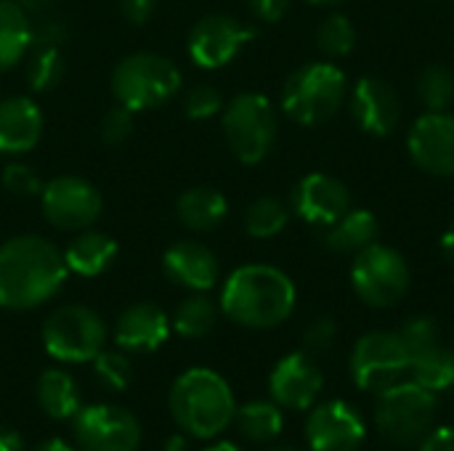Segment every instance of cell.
<instances>
[{
	"label": "cell",
	"instance_id": "1",
	"mask_svg": "<svg viewBox=\"0 0 454 451\" xmlns=\"http://www.w3.org/2000/svg\"><path fill=\"white\" fill-rule=\"evenodd\" d=\"M67 276L64 253L37 234L11 237L0 245V306L8 311H32L48 303Z\"/></svg>",
	"mask_w": 454,
	"mask_h": 451
},
{
	"label": "cell",
	"instance_id": "2",
	"mask_svg": "<svg viewBox=\"0 0 454 451\" xmlns=\"http://www.w3.org/2000/svg\"><path fill=\"white\" fill-rule=\"evenodd\" d=\"M295 300L298 292L293 279L282 268L266 263L239 266L221 290V311L247 330L279 327L295 311Z\"/></svg>",
	"mask_w": 454,
	"mask_h": 451
},
{
	"label": "cell",
	"instance_id": "3",
	"mask_svg": "<svg viewBox=\"0 0 454 451\" xmlns=\"http://www.w3.org/2000/svg\"><path fill=\"white\" fill-rule=\"evenodd\" d=\"M170 415L192 439H215L234 423V393L229 383L205 367L186 369L170 388Z\"/></svg>",
	"mask_w": 454,
	"mask_h": 451
},
{
	"label": "cell",
	"instance_id": "4",
	"mask_svg": "<svg viewBox=\"0 0 454 451\" xmlns=\"http://www.w3.org/2000/svg\"><path fill=\"white\" fill-rule=\"evenodd\" d=\"M348 90V77L338 64L311 61L285 80L282 112L298 125H322L343 109Z\"/></svg>",
	"mask_w": 454,
	"mask_h": 451
},
{
	"label": "cell",
	"instance_id": "5",
	"mask_svg": "<svg viewBox=\"0 0 454 451\" xmlns=\"http://www.w3.org/2000/svg\"><path fill=\"white\" fill-rule=\"evenodd\" d=\"M181 69L162 53L138 51L120 58L112 69V96L130 112L168 104L181 90Z\"/></svg>",
	"mask_w": 454,
	"mask_h": 451
},
{
	"label": "cell",
	"instance_id": "6",
	"mask_svg": "<svg viewBox=\"0 0 454 451\" xmlns=\"http://www.w3.org/2000/svg\"><path fill=\"white\" fill-rule=\"evenodd\" d=\"M223 136L231 154L242 165L263 162L279 133V120L274 104L263 93H239L223 104Z\"/></svg>",
	"mask_w": 454,
	"mask_h": 451
},
{
	"label": "cell",
	"instance_id": "7",
	"mask_svg": "<svg viewBox=\"0 0 454 451\" xmlns=\"http://www.w3.org/2000/svg\"><path fill=\"white\" fill-rule=\"evenodd\" d=\"M436 420V393L420 388L418 383H396L378 393L375 428L396 447H420L434 431Z\"/></svg>",
	"mask_w": 454,
	"mask_h": 451
},
{
	"label": "cell",
	"instance_id": "8",
	"mask_svg": "<svg viewBox=\"0 0 454 451\" xmlns=\"http://www.w3.org/2000/svg\"><path fill=\"white\" fill-rule=\"evenodd\" d=\"M412 284V271L404 255L388 245H370L354 255L351 287L356 298L372 308L396 306Z\"/></svg>",
	"mask_w": 454,
	"mask_h": 451
},
{
	"label": "cell",
	"instance_id": "9",
	"mask_svg": "<svg viewBox=\"0 0 454 451\" xmlns=\"http://www.w3.org/2000/svg\"><path fill=\"white\" fill-rule=\"evenodd\" d=\"M106 343L104 319L85 306H61L43 324L45 351L64 364L93 362Z\"/></svg>",
	"mask_w": 454,
	"mask_h": 451
},
{
	"label": "cell",
	"instance_id": "10",
	"mask_svg": "<svg viewBox=\"0 0 454 451\" xmlns=\"http://www.w3.org/2000/svg\"><path fill=\"white\" fill-rule=\"evenodd\" d=\"M410 372V354L399 332H367L356 340L351 354V377L367 393H380Z\"/></svg>",
	"mask_w": 454,
	"mask_h": 451
},
{
	"label": "cell",
	"instance_id": "11",
	"mask_svg": "<svg viewBox=\"0 0 454 451\" xmlns=\"http://www.w3.org/2000/svg\"><path fill=\"white\" fill-rule=\"evenodd\" d=\"M40 205L45 221L59 231L90 229L104 207L101 191L80 175H59L43 183Z\"/></svg>",
	"mask_w": 454,
	"mask_h": 451
},
{
	"label": "cell",
	"instance_id": "12",
	"mask_svg": "<svg viewBox=\"0 0 454 451\" xmlns=\"http://www.w3.org/2000/svg\"><path fill=\"white\" fill-rule=\"evenodd\" d=\"M72 420V436L80 451H138L141 447V425L122 407H82Z\"/></svg>",
	"mask_w": 454,
	"mask_h": 451
},
{
	"label": "cell",
	"instance_id": "13",
	"mask_svg": "<svg viewBox=\"0 0 454 451\" xmlns=\"http://www.w3.org/2000/svg\"><path fill=\"white\" fill-rule=\"evenodd\" d=\"M255 29L229 13H207L189 32V56L202 69H221L239 56Z\"/></svg>",
	"mask_w": 454,
	"mask_h": 451
},
{
	"label": "cell",
	"instance_id": "14",
	"mask_svg": "<svg viewBox=\"0 0 454 451\" xmlns=\"http://www.w3.org/2000/svg\"><path fill=\"white\" fill-rule=\"evenodd\" d=\"M410 159L428 175H454V114L423 112L407 130Z\"/></svg>",
	"mask_w": 454,
	"mask_h": 451
},
{
	"label": "cell",
	"instance_id": "15",
	"mask_svg": "<svg viewBox=\"0 0 454 451\" xmlns=\"http://www.w3.org/2000/svg\"><path fill=\"white\" fill-rule=\"evenodd\" d=\"M354 207V199H351V189L330 175V173H309L303 175L295 189H293V197H290V210L317 226V229H325L330 223H335L346 210Z\"/></svg>",
	"mask_w": 454,
	"mask_h": 451
},
{
	"label": "cell",
	"instance_id": "16",
	"mask_svg": "<svg viewBox=\"0 0 454 451\" xmlns=\"http://www.w3.org/2000/svg\"><path fill=\"white\" fill-rule=\"evenodd\" d=\"M367 439L362 415L346 401H325L306 420L311 451H356Z\"/></svg>",
	"mask_w": 454,
	"mask_h": 451
},
{
	"label": "cell",
	"instance_id": "17",
	"mask_svg": "<svg viewBox=\"0 0 454 451\" xmlns=\"http://www.w3.org/2000/svg\"><path fill=\"white\" fill-rule=\"evenodd\" d=\"M354 122L370 136H391L402 120V98L396 88L383 77H359L348 90Z\"/></svg>",
	"mask_w": 454,
	"mask_h": 451
},
{
	"label": "cell",
	"instance_id": "18",
	"mask_svg": "<svg viewBox=\"0 0 454 451\" xmlns=\"http://www.w3.org/2000/svg\"><path fill=\"white\" fill-rule=\"evenodd\" d=\"M325 388V375L311 354L298 351L277 362L269 377L271 401L285 409H309Z\"/></svg>",
	"mask_w": 454,
	"mask_h": 451
},
{
	"label": "cell",
	"instance_id": "19",
	"mask_svg": "<svg viewBox=\"0 0 454 451\" xmlns=\"http://www.w3.org/2000/svg\"><path fill=\"white\" fill-rule=\"evenodd\" d=\"M162 271L173 284L189 292H207L218 284L221 276L215 253L194 239H181L170 245L162 255Z\"/></svg>",
	"mask_w": 454,
	"mask_h": 451
},
{
	"label": "cell",
	"instance_id": "20",
	"mask_svg": "<svg viewBox=\"0 0 454 451\" xmlns=\"http://www.w3.org/2000/svg\"><path fill=\"white\" fill-rule=\"evenodd\" d=\"M43 112L29 96L0 98V154L19 157L32 152L43 138Z\"/></svg>",
	"mask_w": 454,
	"mask_h": 451
},
{
	"label": "cell",
	"instance_id": "21",
	"mask_svg": "<svg viewBox=\"0 0 454 451\" xmlns=\"http://www.w3.org/2000/svg\"><path fill=\"white\" fill-rule=\"evenodd\" d=\"M170 335L168 314L154 303L128 306L114 324V343L130 354H152Z\"/></svg>",
	"mask_w": 454,
	"mask_h": 451
},
{
	"label": "cell",
	"instance_id": "22",
	"mask_svg": "<svg viewBox=\"0 0 454 451\" xmlns=\"http://www.w3.org/2000/svg\"><path fill=\"white\" fill-rule=\"evenodd\" d=\"M378 234H380L378 215L364 207H351L335 223L322 229V245L340 255H356L364 247L375 245Z\"/></svg>",
	"mask_w": 454,
	"mask_h": 451
},
{
	"label": "cell",
	"instance_id": "23",
	"mask_svg": "<svg viewBox=\"0 0 454 451\" xmlns=\"http://www.w3.org/2000/svg\"><path fill=\"white\" fill-rule=\"evenodd\" d=\"M117 250L120 247H117V242L109 234L82 229L64 247V263H67L69 274L90 279V276L104 274L114 263Z\"/></svg>",
	"mask_w": 454,
	"mask_h": 451
},
{
	"label": "cell",
	"instance_id": "24",
	"mask_svg": "<svg viewBox=\"0 0 454 451\" xmlns=\"http://www.w3.org/2000/svg\"><path fill=\"white\" fill-rule=\"evenodd\" d=\"M176 215L189 231L202 234V231L218 229L226 221L229 202L223 197V191H218L213 186H194V189H186L176 199Z\"/></svg>",
	"mask_w": 454,
	"mask_h": 451
},
{
	"label": "cell",
	"instance_id": "25",
	"mask_svg": "<svg viewBox=\"0 0 454 451\" xmlns=\"http://www.w3.org/2000/svg\"><path fill=\"white\" fill-rule=\"evenodd\" d=\"M35 40L27 11L13 0H0V72H8L21 61Z\"/></svg>",
	"mask_w": 454,
	"mask_h": 451
},
{
	"label": "cell",
	"instance_id": "26",
	"mask_svg": "<svg viewBox=\"0 0 454 451\" xmlns=\"http://www.w3.org/2000/svg\"><path fill=\"white\" fill-rule=\"evenodd\" d=\"M37 404L53 420H72L80 407V391L64 369H48L37 380Z\"/></svg>",
	"mask_w": 454,
	"mask_h": 451
},
{
	"label": "cell",
	"instance_id": "27",
	"mask_svg": "<svg viewBox=\"0 0 454 451\" xmlns=\"http://www.w3.org/2000/svg\"><path fill=\"white\" fill-rule=\"evenodd\" d=\"M234 425L245 439L255 444H271L285 428L282 407L274 401H250L234 412Z\"/></svg>",
	"mask_w": 454,
	"mask_h": 451
},
{
	"label": "cell",
	"instance_id": "28",
	"mask_svg": "<svg viewBox=\"0 0 454 451\" xmlns=\"http://www.w3.org/2000/svg\"><path fill=\"white\" fill-rule=\"evenodd\" d=\"M410 375L412 383H418L420 388L439 393L454 385V348L439 343L434 348H428L426 354L415 356L410 362Z\"/></svg>",
	"mask_w": 454,
	"mask_h": 451
},
{
	"label": "cell",
	"instance_id": "29",
	"mask_svg": "<svg viewBox=\"0 0 454 451\" xmlns=\"http://www.w3.org/2000/svg\"><path fill=\"white\" fill-rule=\"evenodd\" d=\"M215 322H218V306L205 292H192L178 303L173 314V330L189 340L210 335Z\"/></svg>",
	"mask_w": 454,
	"mask_h": 451
},
{
	"label": "cell",
	"instance_id": "30",
	"mask_svg": "<svg viewBox=\"0 0 454 451\" xmlns=\"http://www.w3.org/2000/svg\"><path fill=\"white\" fill-rule=\"evenodd\" d=\"M29 58H27V82L32 90H51L61 82L67 64L59 51V43L53 40H32L29 45Z\"/></svg>",
	"mask_w": 454,
	"mask_h": 451
},
{
	"label": "cell",
	"instance_id": "31",
	"mask_svg": "<svg viewBox=\"0 0 454 451\" xmlns=\"http://www.w3.org/2000/svg\"><path fill=\"white\" fill-rule=\"evenodd\" d=\"M290 207L277 197H258L245 210V231L253 239H271L285 231L290 221Z\"/></svg>",
	"mask_w": 454,
	"mask_h": 451
},
{
	"label": "cell",
	"instance_id": "32",
	"mask_svg": "<svg viewBox=\"0 0 454 451\" xmlns=\"http://www.w3.org/2000/svg\"><path fill=\"white\" fill-rule=\"evenodd\" d=\"M418 101L426 112H450L454 104V72L444 64H431L418 74L415 82Z\"/></svg>",
	"mask_w": 454,
	"mask_h": 451
},
{
	"label": "cell",
	"instance_id": "33",
	"mask_svg": "<svg viewBox=\"0 0 454 451\" xmlns=\"http://www.w3.org/2000/svg\"><path fill=\"white\" fill-rule=\"evenodd\" d=\"M317 45L327 58H346L356 45V29L348 16L330 13L317 29Z\"/></svg>",
	"mask_w": 454,
	"mask_h": 451
},
{
	"label": "cell",
	"instance_id": "34",
	"mask_svg": "<svg viewBox=\"0 0 454 451\" xmlns=\"http://www.w3.org/2000/svg\"><path fill=\"white\" fill-rule=\"evenodd\" d=\"M399 338H402V343L410 354V362H412L415 356H420L428 348L442 343V330H439L434 316H412L402 324Z\"/></svg>",
	"mask_w": 454,
	"mask_h": 451
},
{
	"label": "cell",
	"instance_id": "35",
	"mask_svg": "<svg viewBox=\"0 0 454 451\" xmlns=\"http://www.w3.org/2000/svg\"><path fill=\"white\" fill-rule=\"evenodd\" d=\"M93 372H96V380L109 388V391H125L128 383H130V375H133V367H130V359L120 351H101L96 359H93Z\"/></svg>",
	"mask_w": 454,
	"mask_h": 451
},
{
	"label": "cell",
	"instance_id": "36",
	"mask_svg": "<svg viewBox=\"0 0 454 451\" xmlns=\"http://www.w3.org/2000/svg\"><path fill=\"white\" fill-rule=\"evenodd\" d=\"M133 125H136V112H130L128 106L117 104L112 109H106V114L101 117L98 125V136L104 144L109 146H120L133 136Z\"/></svg>",
	"mask_w": 454,
	"mask_h": 451
},
{
	"label": "cell",
	"instance_id": "37",
	"mask_svg": "<svg viewBox=\"0 0 454 451\" xmlns=\"http://www.w3.org/2000/svg\"><path fill=\"white\" fill-rule=\"evenodd\" d=\"M184 112L189 120H210L218 112H223V96L218 93V88L207 82L194 85L184 98Z\"/></svg>",
	"mask_w": 454,
	"mask_h": 451
},
{
	"label": "cell",
	"instance_id": "38",
	"mask_svg": "<svg viewBox=\"0 0 454 451\" xmlns=\"http://www.w3.org/2000/svg\"><path fill=\"white\" fill-rule=\"evenodd\" d=\"M0 181H3V189L13 197H37L43 191L40 175L24 162H8Z\"/></svg>",
	"mask_w": 454,
	"mask_h": 451
},
{
	"label": "cell",
	"instance_id": "39",
	"mask_svg": "<svg viewBox=\"0 0 454 451\" xmlns=\"http://www.w3.org/2000/svg\"><path fill=\"white\" fill-rule=\"evenodd\" d=\"M335 343H338V324H335V319H330V316L314 319V322L306 327V332H303V348H306V354H311V356H319V354L333 351Z\"/></svg>",
	"mask_w": 454,
	"mask_h": 451
},
{
	"label": "cell",
	"instance_id": "40",
	"mask_svg": "<svg viewBox=\"0 0 454 451\" xmlns=\"http://www.w3.org/2000/svg\"><path fill=\"white\" fill-rule=\"evenodd\" d=\"M247 3H250L253 13L266 24H274V21L285 19L290 5H293V0H247Z\"/></svg>",
	"mask_w": 454,
	"mask_h": 451
},
{
	"label": "cell",
	"instance_id": "41",
	"mask_svg": "<svg viewBox=\"0 0 454 451\" xmlns=\"http://www.w3.org/2000/svg\"><path fill=\"white\" fill-rule=\"evenodd\" d=\"M157 11V0H120V13L130 24H146Z\"/></svg>",
	"mask_w": 454,
	"mask_h": 451
},
{
	"label": "cell",
	"instance_id": "42",
	"mask_svg": "<svg viewBox=\"0 0 454 451\" xmlns=\"http://www.w3.org/2000/svg\"><path fill=\"white\" fill-rule=\"evenodd\" d=\"M420 451H454V428L431 431V433L423 439Z\"/></svg>",
	"mask_w": 454,
	"mask_h": 451
},
{
	"label": "cell",
	"instance_id": "43",
	"mask_svg": "<svg viewBox=\"0 0 454 451\" xmlns=\"http://www.w3.org/2000/svg\"><path fill=\"white\" fill-rule=\"evenodd\" d=\"M0 451H24L21 436L5 425H0Z\"/></svg>",
	"mask_w": 454,
	"mask_h": 451
},
{
	"label": "cell",
	"instance_id": "44",
	"mask_svg": "<svg viewBox=\"0 0 454 451\" xmlns=\"http://www.w3.org/2000/svg\"><path fill=\"white\" fill-rule=\"evenodd\" d=\"M439 247H442V255L447 258V263H450V266H454V226L444 231V237H442Z\"/></svg>",
	"mask_w": 454,
	"mask_h": 451
},
{
	"label": "cell",
	"instance_id": "45",
	"mask_svg": "<svg viewBox=\"0 0 454 451\" xmlns=\"http://www.w3.org/2000/svg\"><path fill=\"white\" fill-rule=\"evenodd\" d=\"M32 451H74L67 441H61V439H51V441H43V444H37Z\"/></svg>",
	"mask_w": 454,
	"mask_h": 451
},
{
	"label": "cell",
	"instance_id": "46",
	"mask_svg": "<svg viewBox=\"0 0 454 451\" xmlns=\"http://www.w3.org/2000/svg\"><path fill=\"white\" fill-rule=\"evenodd\" d=\"M205 451H242L237 444H229V441H218V444H213L210 449Z\"/></svg>",
	"mask_w": 454,
	"mask_h": 451
},
{
	"label": "cell",
	"instance_id": "47",
	"mask_svg": "<svg viewBox=\"0 0 454 451\" xmlns=\"http://www.w3.org/2000/svg\"><path fill=\"white\" fill-rule=\"evenodd\" d=\"M306 3L319 5V8H327V5H340V3H346V0H306Z\"/></svg>",
	"mask_w": 454,
	"mask_h": 451
},
{
	"label": "cell",
	"instance_id": "48",
	"mask_svg": "<svg viewBox=\"0 0 454 451\" xmlns=\"http://www.w3.org/2000/svg\"><path fill=\"white\" fill-rule=\"evenodd\" d=\"M266 451H301L298 447H293V444H271Z\"/></svg>",
	"mask_w": 454,
	"mask_h": 451
},
{
	"label": "cell",
	"instance_id": "49",
	"mask_svg": "<svg viewBox=\"0 0 454 451\" xmlns=\"http://www.w3.org/2000/svg\"><path fill=\"white\" fill-rule=\"evenodd\" d=\"M162 451H184V441H181V439H173Z\"/></svg>",
	"mask_w": 454,
	"mask_h": 451
}]
</instances>
